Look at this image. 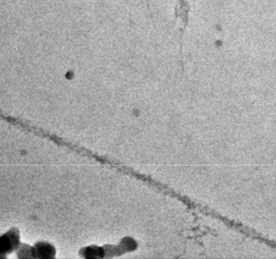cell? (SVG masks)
<instances>
[{"instance_id": "obj_2", "label": "cell", "mask_w": 276, "mask_h": 259, "mask_svg": "<svg viewBox=\"0 0 276 259\" xmlns=\"http://www.w3.org/2000/svg\"><path fill=\"white\" fill-rule=\"evenodd\" d=\"M21 244L19 231L16 228L9 230L7 233L0 237V258H3L6 254L17 250Z\"/></svg>"}, {"instance_id": "obj_1", "label": "cell", "mask_w": 276, "mask_h": 259, "mask_svg": "<svg viewBox=\"0 0 276 259\" xmlns=\"http://www.w3.org/2000/svg\"><path fill=\"white\" fill-rule=\"evenodd\" d=\"M136 248V243L131 238L122 240L118 246H98L95 245L85 246L79 250V256L87 259L104 258L113 256L125 252H130Z\"/></svg>"}, {"instance_id": "obj_3", "label": "cell", "mask_w": 276, "mask_h": 259, "mask_svg": "<svg viewBox=\"0 0 276 259\" xmlns=\"http://www.w3.org/2000/svg\"><path fill=\"white\" fill-rule=\"evenodd\" d=\"M32 258H54L56 255V248L47 242H38L32 246Z\"/></svg>"}]
</instances>
